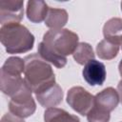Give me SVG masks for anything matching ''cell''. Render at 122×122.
Returning a JSON list of instances; mask_svg holds the SVG:
<instances>
[{"instance_id": "cell-1", "label": "cell", "mask_w": 122, "mask_h": 122, "mask_svg": "<svg viewBox=\"0 0 122 122\" xmlns=\"http://www.w3.org/2000/svg\"><path fill=\"white\" fill-rule=\"evenodd\" d=\"M24 61V79L32 92L36 93L55 83V75L51 66L38 53L27 55Z\"/></svg>"}, {"instance_id": "cell-2", "label": "cell", "mask_w": 122, "mask_h": 122, "mask_svg": "<svg viewBox=\"0 0 122 122\" xmlns=\"http://www.w3.org/2000/svg\"><path fill=\"white\" fill-rule=\"evenodd\" d=\"M0 41L8 53H24L34 45V36L27 27L20 23L1 26Z\"/></svg>"}, {"instance_id": "cell-3", "label": "cell", "mask_w": 122, "mask_h": 122, "mask_svg": "<svg viewBox=\"0 0 122 122\" xmlns=\"http://www.w3.org/2000/svg\"><path fill=\"white\" fill-rule=\"evenodd\" d=\"M78 35L68 30H50L43 35L42 43L47 49L58 56L66 57L73 54L75 49L79 44Z\"/></svg>"}, {"instance_id": "cell-4", "label": "cell", "mask_w": 122, "mask_h": 122, "mask_svg": "<svg viewBox=\"0 0 122 122\" xmlns=\"http://www.w3.org/2000/svg\"><path fill=\"white\" fill-rule=\"evenodd\" d=\"M31 93V89L26 84L16 95L10 98L9 102L10 112L21 118H27L32 115L36 110V104Z\"/></svg>"}, {"instance_id": "cell-5", "label": "cell", "mask_w": 122, "mask_h": 122, "mask_svg": "<svg viewBox=\"0 0 122 122\" xmlns=\"http://www.w3.org/2000/svg\"><path fill=\"white\" fill-rule=\"evenodd\" d=\"M67 103L81 115H87L94 105V96L82 87L71 88L67 93Z\"/></svg>"}, {"instance_id": "cell-6", "label": "cell", "mask_w": 122, "mask_h": 122, "mask_svg": "<svg viewBox=\"0 0 122 122\" xmlns=\"http://www.w3.org/2000/svg\"><path fill=\"white\" fill-rule=\"evenodd\" d=\"M24 1L8 0L0 2V23L2 26L19 23L24 15Z\"/></svg>"}, {"instance_id": "cell-7", "label": "cell", "mask_w": 122, "mask_h": 122, "mask_svg": "<svg viewBox=\"0 0 122 122\" xmlns=\"http://www.w3.org/2000/svg\"><path fill=\"white\" fill-rule=\"evenodd\" d=\"M82 75L89 85L101 86L106 80V67L102 62L92 59L84 65Z\"/></svg>"}, {"instance_id": "cell-8", "label": "cell", "mask_w": 122, "mask_h": 122, "mask_svg": "<svg viewBox=\"0 0 122 122\" xmlns=\"http://www.w3.org/2000/svg\"><path fill=\"white\" fill-rule=\"evenodd\" d=\"M35 97L42 107L47 109L53 108L62 102L63 91L58 84L54 83L48 88L36 92Z\"/></svg>"}, {"instance_id": "cell-9", "label": "cell", "mask_w": 122, "mask_h": 122, "mask_svg": "<svg viewBox=\"0 0 122 122\" xmlns=\"http://www.w3.org/2000/svg\"><path fill=\"white\" fill-rule=\"evenodd\" d=\"M26 84L27 83L25 79L22 78L21 75H11L1 71V76H0L1 92L4 94L10 96V98L16 95L26 86Z\"/></svg>"}, {"instance_id": "cell-10", "label": "cell", "mask_w": 122, "mask_h": 122, "mask_svg": "<svg viewBox=\"0 0 122 122\" xmlns=\"http://www.w3.org/2000/svg\"><path fill=\"white\" fill-rule=\"evenodd\" d=\"M119 103V95L116 90L112 87H108L98 92L94 96V106L111 112Z\"/></svg>"}, {"instance_id": "cell-11", "label": "cell", "mask_w": 122, "mask_h": 122, "mask_svg": "<svg viewBox=\"0 0 122 122\" xmlns=\"http://www.w3.org/2000/svg\"><path fill=\"white\" fill-rule=\"evenodd\" d=\"M49 7L43 0H30L27 3L26 14L28 19L32 23H40L45 21Z\"/></svg>"}, {"instance_id": "cell-12", "label": "cell", "mask_w": 122, "mask_h": 122, "mask_svg": "<svg viewBox=\"0 0 122 122\" xmlns=\"http://www.w3.org/2000/svg\"><path fill=\"white\" fill-rule=\"evenodd\" d=\"M103 35L105 39L121 46L122 43V19L113 17L109 19L103 27Z\"/></svg>"}, {"instance_id": "cell-13", "label": "cell", "mask_w": 122, "mask_h": 122, "mask_svg": "<svg viewBox=\"0 0 122 122\" xmlns=\"http://www.w3.org/2000/svg\"><path fill=\"white\" fill-rule=\"evenodd\" d=\"M68 18L69 15L66 10L50 8L45 19V25L51 30H60L67 24Z\"/></svg>"}, {"instance_id": "cell-14", "label": "cell", "mask_w": 122, "mask_h": 122, "mask_svg": "<svg viewBox=\"0 0 122 122\" xmlns=\"http://www.w3.org/2000/svg\"><path fill=\"white\" fill-rule=\"evenodd\" d=\"M45 122H80L79 118L59 108H49L44 112Z\"/></svg>"}, {"instance_id": "cell-15", "label": "cell", "mask_w": 122, "mask_h": 122, "mask_svg": "<svg viewBox=\"0 0 122 122\" xmlns=\"http://www.w3.org/2000/svg\"><path fill=\"white\" fill-rule=\"evenodd\" d=\"M119 51V46L107 40H101L96 46V53L100 59L103 60H111L113 59Z\"/></svg>"}, {"instance_id": "cell-16", "label": "cell", "mask_w": 122, "mask_h": 122, "mask_svg": "<svg viewBox=\"0 0 122 122\" xmlns=\"http://www.w3.org/2000/svg\"><path fill=\"white\" fill-rule=\"evenodd\" d=\"M73 59L78 63L79 65H85L89 61L94 59V52L92 50V47L86 42H80L75 49L73 54Z\"/></svg>"}, {"instance_id": "cell-17", "label": "cell", "mask_w": 122, "mask_h": 122, "mask_svg": "<svg viewBox=\"0 0 122 122\" xmlns=\"http://www.w3.org/2000/svg\"><path fill=\"white\" fill-rule=\"evenodd\" d=\"M37 51H38V54L45 61H47L48 63L52 64L53 66H55L58 69H61V68L65 67L66 64H67V58L66 57H61V56L56 55L55 53L51 51L49 49H47L42 42H40L38 44Z\"/></svg>"}, {"instance_id": "cell-18", "label": "cell", "mask_w": 122, "mask_h": 122, "mask_svg": "<svg viewBox=\"0 0 122 122\" xmlns=\"http://www.w3.org/2000/svg\"><path fill=\"white\" fill-rule=\"evenodd\" d=\"M25 70V61L24 59L18 56L9 57L1 68V71L6 72L11 75H21Z\"/></svg>"}, {"instance_id": "cell-19", "label": "cell", "mask_w": 122, "mask_h": 122, "mask_svg": "<svg viewBox=\"0 0 122 122\" xmlns=\"http://www.w3.org/2000/svg\"><path fill=\"white\" fill-rule=\"evenodd\" d=\"M110 113L93 105L87 114V120L88 122H109L111 118Z\"/></svg>"}, {"instance_id": "cell-20", "label": "cell", "mask_w": 122, "mask_h": 122, "mask_svg": "<svg viewBox=\"0 0 122 122\" xmlns=\"http://www.w3.org/2000/svg\"><path fill=\"white\" fill-rule=\"evenodd\" d=\"M0 122H25V121H24V118L18 117V116L12 114L11 112H8L2 116Z\"/></svg>"}, {"instance_id": "cell-21", "label": "cell", "mask_w": 122, "mask_h": 122, "mask_svg": "<svg viewBox=\"0 0 122 122\" xmlns=\"http://www.w3.org/2000/svg\"><path fill=\"white\" fill-rule=\"evenodd\" d=\"M117 92H118V95H119V101L122 104V79L118 82V85H117Z\"/></svg>"}, {"instance_id": "cell-22", "label": "cell", "mask_w": 122, "mask_h": 122, "mask_svg": "<svg viewBox=\"0 0 122 122\" xmlns=\"http://www.w3.org/2000/svg\"><path fill=\"white\" fill-rule=\"evenodd\" d=\"M118 71H119L120 75L122 76V59H121L120 62H119V65H118Z\"/></svg>"}, {"instance_id": "cell-23", "label": "cell", "mask_w": 122, "mask_h": 122, "mask_svg": "<svg viewBox=\"0 0 122 122\" xmlns=\"http://www.w3.org/2000/svg\"><path fill=\"white\" fill-rule=\"evenodd\" d=\"M120 6H121V10H122V2H121V4H120Z\"/></svg>"}, {"instance_id": "cell-24", "label": "cell", "mask_w": 122, "mask_h": 122, "mask_svg": "<svg viewBox=\"0 0 122 122\" xmlns=\"http://www.w3.org/2000/svg\"><path fill=\"white\" fill-rule=\"evenodd\" d=\"M121 47H122V43H121Z\"/></svg>"}]
</instances>
